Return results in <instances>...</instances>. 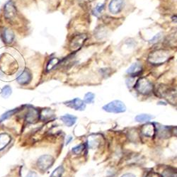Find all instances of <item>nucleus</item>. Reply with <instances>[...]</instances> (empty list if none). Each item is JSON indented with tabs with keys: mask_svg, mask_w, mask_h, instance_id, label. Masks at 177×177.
<instances>
[{
	"mask_svg": "<svg viewBox=\"0 0 177 177\" xmlns=\"http://www.w3.org/2000/svg\"><path fill=\"white\" fill-rule=\"evenodd\" d=\"M103 110L106 112L112 113H121L126 111L125 103L120 100H114L103 106Z\"/></svg>",
	"mask_w": 177,
	"mask_h": 177,
	"instance_id": "3",
	"label": "nucleus"
},
{
	"mask_svg": "<svg viewBox=\"0 0 177 177\" xmlns=\"http://www.w3.org/2000/svg\"><path fill=\"white\" fill-rule=\"evenodd\" d=\"M18 108H14L12 109L11 111H6V113H4V114H2L1 117H0V122H2V121L6 120V119H8L9 118H10L11 116H13L14 113H16L17 112Z\"/></svg>",
	"mask_w": 177,
	"mask_h": 177,
	"instance_id": "18",
	"label": "nucleus"
},
{
	"mask_svg": "<svg viewBox=\"0 0 177 177\" xmlns=\"http://www.w3.org/2000/svg\"><path fill=\"white\" fill-rule=\"evenodd\" d=\"M86 36L82 34V35H77L75 36V37L72 39V42H71V48L72 50H77L79 49L80 48L82 47L83 44L85 42V40H86Z\"/></svg>",
	"mask_w": 177,
	"mask_h": 177,
	"instance_id": "9",
	"label": "nucleus"
},
{
	"mask_svg": "<svg viewBox=\"0 0 177 177\" xmlns=\"http://www.w3.org/2000/svg\"><path fill=\"white\" fill-rule=\"evenodd\" d=\"M2 38L4 43L9 44V43L13 42L15 36H14V32L11 29L4 28L3 30L2 31Z\"/></svg>",
	"mask_w": 177,
	"mask_h": 177,
	"instance_id": "11",
	"label": "nucleus"
},
{
	"mask_svg": "<svg viewBox=\"0 0 177 177\" xmlns=\"http://www.w3.org/2000/svg\"><path fill=\"white\" fill-rule=\"evenodd\" d=\"M169 53L164 50H157L151 53L149 55L148 60L152 65H162L169 59Z\"/></svg>",
	"mask_w": 177,
	"mask_h": 177,
	"instance_id": "2",
	"label": "nucleus"
},
{
	"mask_svg": "<svg viewBox=\"0 0 177 177\" xmlns=\"http://www.w3.org/2000/svg\"><path fill=\"white\" fill-rule=\"evenodd\" d=\"M64 104L67 107L71 108L75 111H84V109L86 108V103L84 102L83 100H82L79 98H74L72 100L67 101L66 102H65Z\"/></svg>",
	"mask_w": 177,
	"mask_h": 177,
	"instance_id": "7",
	"label": "nucleus"
},
{
	"mask_svg": "<svg viewBox=\"0 0 177 177\" xmlns=\"http://www.w3.org/2000/svg\"><path fill=\"white\" fill-rule=\"evenodd\" d=\"M95 99V94L92 92H87L84 95V102L85 103H92Z\"/></svg>",
	"mask_w": 177,
	"mask_h": 177,
	"instance_id": "19",
	"label": "nucleus"
},
{
	"mask_svg": "<svg viewBox=\"0 0 177 177\" xmlns=\"http://www.w3.org/2000/svg\"><path fill=\"white\" fill-rule=\"evenodd\" d=\"M104 7H105V4H97V6L95 7V9H94V11H95V15L97 16V14H100L102 13V11H103Z\"/></svg>",
	"mask_w": 177,
	"mask_h": 177,
	"instance_id": "24",
	"label": "nucleus"
},
{
	"mask_svg": "<svg viewBox=\"0 0 177 177\" xmlns=\"http://www.w3.org/2000/svg\"><path fill=\"white\" fill-rule=\"evenodd\" d=\"M146 177H161V176H160L158 174L156 173V172L151 171V172H150L148 174H147Z\"/></svg>",
	"mask_w": 177,
	"mask_h": 177,
	"instance_id": "26",
	"label": "nucleus"
},
{
	"mask_svg": "<svg viewBox=\"0 0 177 177\" xmlns=\"http://www.w3.org/2000/svg\"><path fill=\"white\" fill-rule=\"evenodd\" d=\"M142 65L140 62H136L130 66L127 70V73L129 74L131 77H136L142 74Z\"/></svg>",
	"mask_w": 177,
	"mask_h": 177,
	"instance_id": "10",
	"label": "nucleus"
},
{
	"mask_svg": "<svg viewBox=\"0 0 177 177\" xmlns=\"http://www.w3.org/2000/svg\"><path fill=\"white\" fill-rule=\"evenodd\" d=\"M65 169L62 166H59L53 171V173L50 175V177H61L64 173Z\"/></svg>",
	"mask_w": 177,
	"mask_h": 177,
	"instance_id": "21",
	"label": "nucleus"
},
{
	"mask_svg": "<svg viewBox=\"0 0 177 177\" xmlns=\"http://www.w3.org/2000/svg\"><path fill=\"white\" fill-rule=\"evenodd\" d=\"M60 119L67 127H72L75 124L77 121V117L71 114H65L60 117Z\"/></svg>",
	"mask_w": 177,
	"mask_h": 177,
	"instance_id": "13",
	"label": "nucleus"
},
{
	"mask_svg": "<svg viewBox=\"0 0 177 177\" xmlns=\"http://www.w3.org/2000/svg\"><path fill=\"white\" fill-rule=\"evenodd\" d=\"M54 158H53L51 155H42V156L40 157L38 159V168L41 171H45L53 166V164H54Z\"/></svg>",
	"mask_w": 177,
	"mask_h": 177,
	"instance_id": "4",
	"label": "nucleus"
},
{
	"mask_svg": "<svg viewBox=\"0 0 177 177\" xmlns=\"http://www.w3.org/2000/svg\"><path fill=\"white\" fill-rule=\"evenodd\" d=\"M84 148H85V145L84 144H80L74 147L72 149V152L75 154H79L84 151Z\"/></svg>",
	"mask_w": 177,
	"mask_h": 177,
	"instance_id": "22",
	"label": "nucleus"
},
{
	"mask_svg": "<svg viewBox=\"0 0 177 177\" xmlns=\"http://www.w3.org/2000/svg\"><path fill=\"white\" fill-rule=\"evenodd\" d=\"M121 177H136L135 176L134 174H123V176H121Z\"/></svg>",
	"mask_w": 177,
	"mask_h": 177,
	"instance_id": "27",
	"label": "nucleus"
},
{
	"mask_svg": "<svg viewBox=\"0 0 177 177\" xmlns=\"http://www.w3.org/2000/svg\"><path fill=\"white\" fill-rule=\"evenodd\" d=\"M32 79V73L27 68L23 70L20 73H19L16 78V82L21 85H27L31 82Z\"/></svg>",
	"mask_w": 177,
	"mask_h": 177,
	"instance_id": "5",
	"label": "nucleus"
},
{
	"mask_svg": "<svg viewBox=\"0 0 177 177\" xmlns=\"http://www.w3.org/2000/svg\"><path fill=\"white\" fill-rule=\"evenodd\" d=\"M152 118H154V116L150 114H145V113H142V114H139L136 116L135 117V120L138 123H146L149 122L151 120Z\"/></svg>",
	"mask_w": 177,
	"mask_h": 177,
	"instance_id": "16",
	"label": "nucleus"
},
{
	"mask_svg": "<svg viewBox=\"0 0 177 177\" xmlns=\"http://www.w3.org/2000/svg\"><path fill=\"white\" fill-rule=\"evenodd\" d=\"M125 6V0H111L108 4V11L112 14H120Z\"/></svg>",
	"mask_w": 177,
	"mask_h": 177,
	"instance_id": "6",
	"label": "nucleus"
},
{
	"mask_svg": "<svg viewBox=\"0 0 177 177\" xmlns=\"http://www.w3.org/2000/svg\"><path fill=\"white\" fill-rule=\"evenodd\" d=\"M4 16L6 19H13L16 16V9L11 1H9L4 6Z\"/></svg>",
	"mask_w": 177,
	"mask_h": 177,
	"instance_id": "8",
	"label": "nucleus"
},
{
	"mask_svg": "<svg viewBox=\"0 0 177 177\" xmlns=\"http://www.w3.org/2000/svg\"><path fill=\"white\" fill-rule=\"evenodd\" d=\"M23 177H37V174L35 173L34 171H27L26 172L25 176Z\"/></svg>",
	"mask_w": 177,
	"mask_h": 177,
	"instance_id": "25",
	"label": "nucleus"
},
{
	"mask_svg": "<svg viewBox=\"0 0 177 177\" xmlns=\"http://www.w3.org/2000/svg\"><path fill=\"white\" fill-rule=\"evenodd\" d=\"M11 93H12L11 87L9 85H6V86H4L3 88H2V92H1V95L3 98L7 99L11 96Z\"/></svg>",
	"mask_w": 177,
	"mask_h": 177,
	"instance_id": "17",
	"label": "nucleus"
},
{
	"mask_svg": "<svg viewBox=\"0 0 177 177\" xmlns=\"http://www.w3.org/2000/svg\"><path fill=\"white\" fill-rule=\"evenodd\" d=\"M71 140H72V137L70 136V137H67V140L66 141V145H68L69 143L70 142V141H71Z\"/></svg>",
	"mask_w": 177,
	"mask_h": 177,
	"instance_id": "28",
	"label": "nucleus"
},
{
	"mask_svg": "<svg viewBox=\"0 0 177 177\" xmlns=\"http://www.w3.org/2000/svg\"><path fill=\"white\" fill-rule=\"evenodd\" d=\"M134 87L138 93L142 95H148L153 90V84L145 77H142L136 81Z\"/></svg>",
	"mask_w": 177,
	"mask_h": 177,
	"instance_id": "1",
	"label": "nucleus"
},
{
	"mask_svg": "<svg viewBox=\"0 0 177 177\" xmlns=\"http://www.w3.org/2000/svg\"><path fill=\"white\" fill-rule=\"evenodd\" d=\"M156 132L155 126L152 123H148V124L144 125L141 128V133L145 136L152 137Z\"/></svg>",
	"mask_w": 177,
	"mask_h": 177,
	"instance_id": "12",
	"label": "nucleus"
},
{
	"mask_svg": "<svg viewBox=\"0 0 177 177\" xmlns=\"http://www.w3.org/2000/svg\"><path fill=\"white\" fill-rule=\"evenodd\" d=\"M39 118V112L34 108H29L26 113V120L28 123H33Z\"/></svg>",
	"mask_w": 177,
	"mask_h": 177,
	"instance_id": "14",
	"label": "nucleus"
},
{
	"mask_svg": "<svg viewBox=\"0 0 177 177\" xmlns=\"http://www.w3.org/2000/svg\"><path fill=\"white\" fill-rule=\"evenodd\" d=\"M60 62V60L58 59V58H56V57L52 58V59L48 62V65H47V67H46L47 71H50L52 69L54 68V67L58 64V62Z\"/></svg>",
	"mask_w": 177,
	"mask_h": 177,
	"instance_id": "20",
	"label": "nucleus"
},
{
	"mask_svg": "<svg viewBox=\"0 0 177 177\" xmlns=\"http://www.w3.org/2000/svg\"><path fill=\"white\" fill-rule=\"evenodd\" d=\"M11 141V136L6 133L0 134V151L4 150Z\"/></svg>",
	"mask_w": 177,
	"mask_h": 177,
	"instance_id": "15",
	"label": "nucleus"
},
{
	"mask_svg": "<svg viewBox=\"0 0 177 177\" xmlns=\"http://www.w3.org/2000/svg\"><path fill=\"white\" fill-rule=\"evenodd\" d=\"M174 170H171V169H166L165 171L162 174V177H176V174H174Z\"/></svg>",
	"mask_w": 177,
	"mask_h": 177,
	"instance_id": "23",
	"label": "nucleus"
}]
</instances>
